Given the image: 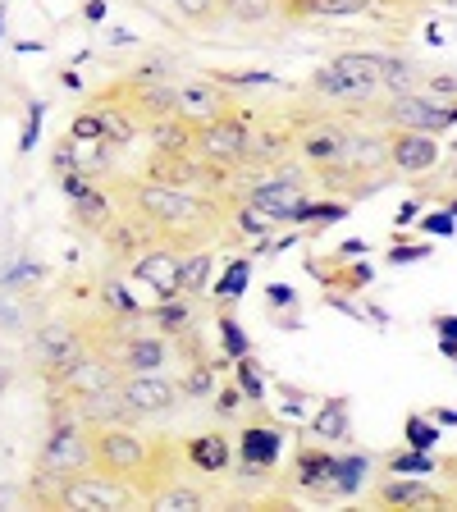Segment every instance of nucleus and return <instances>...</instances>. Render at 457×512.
<instances>
[{"instance_id": "nucleus-1", "label": "nucleus", "mask_w": 457, "mask_h": 512, "mask_svg": "<svg viewBox=\"0 0 457 512\" xmlns=\"http://www.w3.org/2000/svg\"><path fill=\"white\" fill-rule=\"evenodd\" d=\"M128 220L138 224L142 234H165V243H179V238H202L211 229L215 206L206 197H192L188 188H170V183H128Z\"/></svg>"}, {"instance_id": "nucleus-2", "label": "nucleus", "mask_w": 457, "mask_h": 512, "mask_svg": "<svg viewBox=\"0 0 457 512\" xmlns=\"http://www.w3.org/2000/svg\"><path fill=\"white\" fill-rule=\"evenodd\" d=\"M311 87L334 101H375L380 92V55H366V51H343L334 55L325 69H316Z\"/></svg>"}, {"instance_id": "nucleus-3", "label": "nucleus", "mask_w": 457, "mask_h": 512, "mask_svg": "<svg viewBox=\"0 0 457 512\" xmlns=\"http://www.w3.org/2000/svg\"><path fill=\"white\" fill-rule=\"evenodd\" d=\"M96 467V448H92V426H83L78 416L55 421V430L42 444V476L51 480H74L83 471Z\"/></svg>"}, {"instance_id": "nucleus-4", "label": "nucleus", "mask_w": 457, "mask_h": 512, "mask_svg": "<svg viewBox=\"0 0 457 512\" xmlns=\"http://www.w3.org/2000/svg\"><path fill=\"white\" fill-rule=\"evenodd\" d=\"M380 115L389 128H416V133H435L439 138V133H448L457 124V96L444 101V96H430V92H407V96H394Z\"/></svg>"}, {"instance_id": "nucleus-5", "label": "nucleus", "mask_w": 457, "mask_h": 512, "mask_svg": "<svg viewBox=\"0 0 457 512\" xmlns=\"http://www.w3.org/2000/svg\"><path fill=\"white\" fill-rule=\"evenodd\" d=\"M197 156H206L211 165H224V170L247 165V156H252V133H247V124H238V119H229V115L211 119V124H197Z\"/></svg>"}, {"instance_id": "nucleus-6", "label": "nucleus", "mask_w": 457, "mask_h": 512, "mask_svg": "<svg viewBox=\"0 0 457 512\" xmlns=\"http://www.w3.org/2000/svg\"><path fill=\"white\" fill-rule=\"evenodd\" d=\"M92 448H96V467L110 476H128L147 462V444L128 426H96L92 430Z\"/></svg>"}, {"instance_id": "nucleus-7", "label": "nucleus", "mask_w": 457, "mask_h": 512, "mask_svg": "<svg viewBox=\"0 0 457 512\" xmlns=\"http://www.w3.org/2000/svg\"><path fill=\"white\" fill-rule=\"evenodd\" d=\"M32 357L42 362V371L51 375V380H60V375L69 371L78 357H83V339H78V330L69 325V320H51V325H42V330H37Z\"/></svg>"}, {"instance_id": "nucleus-8", "label": "nucleus", "mask_w": 457, "mask_h": 512, "mask_svg": "<svg viewBox=\"0 0 457 512\" xmlns=\"http://www.w3.org/2000/svg\"><path fill=\"white\" fill-rule=\"evenodd\" d=\"M247 197H252V211H261L266 220H293V215H298V206L307 202V188H302V174L298 170H279L275 179L256 183Z\"/></svg>"}, {"instance_id": "nucleus-9", "label": "nucleus", "mask_w": 457, "mask_h": 512, "mask_svg": "<svg viewBox=\"0 0 457 512\" xmlns=\"http://www.w3.org/2000/svg\"><path fill=\"white\" fill-rule=\"evenodd\" d=\"M119 394H124V403L138 412V421H147V416L174 412V403H179V384H170L160 371H151V375H124V380H119Z\"/></svg>"}, {"instance_id": "nucleus-10", "label": "nucleus", "mask_w": 457, "mask_h": 512, "mask_svg": "<svg viewBox=\"0 0 457 512\" xmlns=\"http://www.w3.org/2000/svg\"><path fill=\"white\" fill-rule=\"evenodd\" d=\"M384 165H394V147L384 133H352L348 151L334 170H320V174H380Z\"/></svg>"}, {"instance_id": "nucleus-11", "label": "nucleus", "mask_w": 457, "mask_h": 512, "mask_svg": "<svg viewBox=\"0 0 457 512\" xmlns=\"http://www.w3.org/2000/svg\"><path fill=\"white\" fill-rule=\"evenodd\" d=\"M119 380H124V366L119 362H110V357H87L83 352L55 384H64V394L78 398V394H96V389H115Z\"/></svg>"}, {"instance_id": "nucleus-12", "label": "nucleus", "mask_w": 457, "mask_h": 512, "mask_svg": "<svg viewBox=\"0 0 457 512\" xmlns=\"http://www.w3.org/2000/svg\"><path fill=\"white\" fill-rule=\"evenodd\" d=\"M74 416L83 421V426H133L138 421V412L124 403V394L115 389H96V394H78L74 398Z\"/></svg>"}, {"instance_id": "nucleus-13", "label": "nucleus", "mask_w": 457, "mask_h": 512, "mask_svg": "<svg viewBox=\"0 0 457 512\" xmlns=\"http://www.w3.org/2000/svg\"><path fill=\"white\" fill-rule=\"evenodd\" d=\"M348 138L352 133L343 124H316L298 138V156L307 165H316V170H334L343 160V151H348Z\"/></svg>"}, {"instance_id": "nucleus-14", "label": "nucleus", "mask_w": 457, "mask_h": 512, "mask_svg": "<svg viewBox=\"0 0 457 512\" xmlns=\"http://www.w3.org/2000/svg\"><path fill=\"white\" fill-rule=\"evenodd\" d=\"M389 147H394V165L403 174H426V170H435V160H439L435 133H416V128H394Z\"/></svg>"}, {"instance_id": "nucleus-15", "label": "nucleus", "mask_w": 457, "mask_h": 512, "mask_svg": "<svg viewBox=\"0 0 457 512\" xmlns=\"http://www.w3.org/2000/svg\"><path fill=\"white\" fill-rule=\"evenodd\" d=\"M179 266H183V256H174L170 247H151L147 256H138L133 275H138L147 288H156L160 302H170V298H183L179 293Z\"/></svg>"}, {"instance_id": "nucleus-16", "label": "nucleus", "mask_w": 457, "mask_h": 512, "mask_svg": "<svg viewBox=\"0 0 457 512\" xmlns=\"http://www.w3.org/2000/svg\"><path fill=\"white\" fill-rule=\"evenodd\" d=\"M224 115V92L211 78H192V83L179 87V119L188 124H211V119Z\"/></svg>"}, {"instance_id": "nucleus-17", "label": "nucleus", "mask_w": 457, "mask_h": 512, "mask_svg": "<svg viewBox=\"0 0 457 512\" xmlns=\"http://www.w3.org/2000/svg\"><path fill=\"white\" fill-rule=\"evenodd\" d=\"M60 503H69V508H124L128 494L115 490L110 480H96V476H74L69 485L60 490Z\"/></svg>"}, {"instance_id": "nucleus-18", "label": "nucleus", "mask_w": 457, "mask_h": 512, "mask_svg": "<svg viewBox=\"0 0 457 512\" xmlns=\"http://www.w3.org/2000/svg\"><path fill=\"white\" fill-rule=\"evenodd\" d=\"M165 362H170V348H165V339H147V334L128 339L124 352H119V366H124V375H151V371H160Z\"/></svg>"}, {"instance_id": "nucleus-19", "label": "nucleus", "mask_w": 457, "mask_h": 512, "mask_svg": "<svg viewBox=\"0 0 457 512\" xmlns=\"http://www.w3.org/2000/svg\"><path fill=\"white\" fill-rule=\"evenodd\" d=\"M380 83H384V92L407 96V92H421L426 78H421V69H416L412 60H403V55H380Z\"/></svg>"}, {"instance_id": "nucleus-20", "label": "nucleus", "mask_w": 457, "mask_h": 512, "mask_svg": "<svg viewBox=\"0 0 457 512\" xmlns=\"http://www.w3.org/2000/svg\"><path fill=\"white\" fill-rule=\"evenodd\" d=\"M384 503H403V508H435V503H444V494H435L430 485H421V480H389L380 490Z\"/></svg>"}, {"instance_id": "nucleus-21", "label": "nucleus", "mask_w": 457, "mask_h": 512, "mask_svg": "<svg viewBox=\"0 0 457 512\" xmlns=\"http://www.w3.org/2000/svg\"><path fill=\"white\" fill-rule=\"evenodd\" d=\"M279 458V435L266 426H252L243 430V462L247 467H275Z\"/></svg>"}, {"instance_id": "nucleus-22", "label": "nucleus", "mask_w": 457, "mask_h": 512, "mask_svg": "<svg viewBox=\"0 0 457 512\" xmlns=\"http://www.w3.org/2000/svg\"><path fill=\"white\" fill-rule=\"evenodd\" d=\"M211 270H215V256L211 252H192L188 261L179 266V293L183 298H197L211 288Z\"/></svg>"}, {"instance_id": "nucleus-23", "label": "nucleus", "mask_w": 457, "mask_h": 512, "mask_svg": "<svg viewBox=\"0 0 457 512\" xmlns=\"http://www.w3.org/2000/svg\"><path fill=\"white\" fill-rule=\"evenodd\" d=\"M220 10L229 14L243 28H256V23H270L279 14V0H220Z\"/></svg>"}, {"instance_id": "nucleus-24", "label": "nucleus", "mask_w": 457, "mask_h": 512, "mask_svg": "<svg viewBox=\"0 0 457 512\" xmlns=\"http://www.w3.org/2000/svg\"><path fill=\"white\" fill-rule=\"evenodd\" d=\"M288 10L320 14V19H348V14L371 10V0H288Z\"/></svg>"}, {"instance_id": "nucleus-25", "label": "nucleus", "mask_w": 457, "mask_h": 512, "mask_svg": "<svg viewBox=\"0 0 457 512\" xmlns=\"http://www.w3.org/2000/svg\"><path fill=\"white\" fill-rule=\"evenodd\" d=\"M188 458L202 471H224L229 467V444H224L220 435H202V439H192L188 444Z\"/></svg>"}, {"instance_id": "nucleus-26", "label": "nucleus", "mask_w": 457, "mask_h": 512, "mask_svg": "<svg viewBox=\"0 0 457 512\" xmlns=\"http://www.w3.org/2000/svg\"><path fill=\"white\" fill-rule=\"evenodd\" d=\"M74 215H78V224L83 229H110V197H101V192H92L87 188L83 197H78V206H74Z\"/></svg>"}, {"instance_id": "nucleus-27", "label": "nucleus", "mask_w": 457, "mask_h": 512, "mask_svg": "<svg viewBox=\"0 0 457 512\" xmlns=\"http://www.w3.org/2000/svg\"><path fill=\"white\" fill-rule=\"evenodd\" d=\"M288 147H293V138L288 133H252V156L256 165H275V160L288 156Z\"/></svg>"}, {"instance_id": "nucleus-28", "label": "nucleus", "mask_w": 457, "mask_h": 512, "mask_svg": "<svg viewBox=\"0 0 457 512\" xmlns=\"http://www.w3.org/2000/svg\"><path fill=\"white\" fill-rule=\"evenodd\" d=\"M316 435H325V439H343V435H348V403H343V398H334V403L316 416Z\"/></svg>"}, {"instance_id": "nucleus-29", "label": "nucleus", "mask_w": 457, "mask_h": 512, "mask_svg": "<svg viewBox=\"0 0 457 512\" xmlns=\"http://www.w3.org/2000/svg\"><path fill=\"white\" fill-rule=\"evenodd\" d=\"M151 320H156L160 330H170V334H179V330H188V320H192V311H188V302H160L156 311H151Z\"/></svg>"}, {"instance_id": "nucleus-30", "label": "nucleus", "mask_w": 457, "mask_h": 512, "mask_svg": "<svg viewBox=\"0 0 457 512\" xmlns=\"http://www.w3.org/2000/svg\"><path fill=\"white\" fill-rule=\"evenodd\" d=\"M101 119H106V142H133V133H138V124H133V115L124 106L101 110Z\"/></svg>"}, {"instance_id": "nucleus-31", "label": "nucleus", "mask_w": 457, "mask_h": 512, "mask_svg": "<svg viewBox=\"0 0 457 512\" xmlns=\"http://www.w3.org/2000/svg\"><path fill=\"white\" fill-rule=\"evenodd\" d=\"M407 444L412 448H435L439 444V421H426V416H407Z\"/></svg>"}, {"instance_id": "nucleus-32", "label": "nucleus", "mask_w": 457, "mask_h": 512, "mask_svg": "<svg viewBox=\"0 0 457 512\" xmlns=\"http://www.w3.org/2000/svg\"><path fill=\"white\" fill-rule=\"evenodd\" d=\"M69 142H106V119L101 115H78L69 124Z\"/></svg>"}, {"instance_id": "nucleus-33", "label": "nucleus", "mask_w": 457, "mask_h": 512, "mask_svg": "<svg viewBox=\"0 0 457 512\" xmlns=\"http://www.w3.org/2000/svg\"><path fill=\"white\" fill-rule=\"evenodd\" d=\"M174 10H179L188 23H211L215 14H224L220 0H174Z\"/></svg>"}, {"instance_id": "nucleus-34", "label": "nucleus", "mask_w": 457, "mask_h": 512, "mask_svg": "<svg viewBox=\"0 0 457 512\" xmlns=\"http://www.w3.org/2000/svg\"><path fill=\"white\" fill-rule=\"evenodd\" d=\"M243 288H247V261H234V266L224 270V279H220V288H215V293H220L224 302H234Z\"/></svg>"}, {"instance_id": "nucleus-35", "label": "nucleus", "mask_w": 457, "mask_h": 512, "mask_svg": "<svg viewBox=\"0 0 457 512\" xmlns=\"http://www.w3.org/2000/svg\"><path fill=\"white\" fill-rule=\"evenodd\" d=\"M220 339H224V352L229 357H247V339H243V330H238V320L234 316H220Z\"/></svg>"}, {"instance_id": "nucleus-36", "label": "nucleus", "mask_w": 457, "mask_h": 512, "mask_svg": "<svg viewBox=\"0 0 457 512\" xmlns=\"http://www.w3.org/2000/svg\"><path fill=\"white\" fill-rule=\"evenodd\" d=\"M156 508H165V512H179V508H202V494L197 490H170V494H160L156 499Z\"/></svg>"}, {"instance_id": "nucleus-37", "label": "nucleus", "mask_w": 457, "mask_h": 512, "mask_svg": "<svg viewBox=\"0 0 457 512\" xmlns=\"http://www.w3.org/2000/svg\"><path fill=\"white\" fill-rule=\"evenodd\" d=\"M389 467H394L398 476H403V471H430V467H435V462H430V453H426V448H412V453H398V458L389 462Z\"/></svg>"}, {"instance_id": "nucleus-38", "label": "nucleus", "mask_w": 457, "mask_h": 512, "mask_svg": "<svg viewBox=\"0 0 457 512\" xmlns=\"http://www.w3.org/2000/svg\"><path fill=\"white\" fill-rule=\"evenodd\" d=\"M238 380H243V394H247V398H256V403H261V394H266V384H261V375H256L252 366L243 362V357H238Z\"/></svg>"}, {"instance_id": "nucleus-39", "label": "nucleus", "mask_w": 457, "mask_h": 512, "mask_svg": "<svg viewBox=\"0 0 457 512\" xmlns=\"http://www.w3.org/2000/svg\"><path fill=\"white\" fill-rule=\"evenodd\" d=\"M211 394V375H206V366H197V371L183 380V398H206Z\"/></svg>"}, {"instance_id": "nucleus-40", "label": "nucleus", "mask_w": 457, "mask_h": 512, "mask_svg": "<svg viewBox=\"0 0 457 512\" xmlns=\"http://www.w3.org/2000/svg\"><path fill=\"white\" fill-rule=\"evenodd\" d=\"M426 92H430V96H444V101H453V96H457V78H453V74H430V78H426Z\"/></svg>"}, {"instance_id": "nucleus-41", "label": "nucleus", "mask_w": 457, "mask_h": 512, "mask_svg": "<svg viewBox=\"0 0 457 512\" xmlns=\"http://www.w3.org/2000/svg\"><path fill=\"white\" fill-rule=\"evenodd\" d=\"M42 115H46V110H42V101H37V106L28 110V128H23V142H19L23 151H32V147H37V128H42Z\"/></svg>"}, {"instance_id": "nucleus-42", "label": "nucleus", "mask_w": 457, "mask_h": 512, "mask_svg": "<svg viewBox=\"0 0 457 512\" xmlns=\"http://www.w3.org/2000/svg\"><path fill=\"white\" fill-rule=\"evenodd\" d=\"M426 229H430V234H453V215H448V211H435V215L426 220Z\"/></svg>"}, {"instance_id": "nucleus-43", "label": "nucleus", "mask_w": 457, "mask_h": 512, "mask_svg": "<svg viewBox=\"0 0 457 512\" xmlns=\"http://www.w3.org/2000/svg\"><path fill=\"white\" fill-rule=\"evenodd\" d=\"M133 83H165V69L160 64H142L138 74H133Z\"/></svg>"}, {"instance_id": "nucleus-44", "label": "nucleus", "mask_w": 457, "mask_h": 512, "mask_svg": "<svg viewBox=\"0 0 457 512\" xmlns=\"http://www.w3.org/2000/svg\"><path fill=\"white\" fill-rule=\"evenodd\" d=\"M64 192H69V197H74V202H78V197H83V192H87V179H83V174H64Z\"/></svg>"}, {"instance_id": "nucleus-45", "label": "nucleus", "mask_w": 457, "mask_h": 512, "mask_svg": "<svg viewBox=\"0 0 457 512\" xmlns=\"http://www.w3.org/2000/svg\"><path fill=\"white\" fill-rule=\"evenodd\" d=\"M421 256H426V247H398V252H389V261L403 266V261H421Z\"/></svg>"}, {"instance_id": "nucleus-46", "label": "nucleus", "mask_w": 457, "mask_h": 512, "mask_svg": "<svg viewBox=\"0 0 457 512\" xmlns=\"http://www.w3.org/2000/svg\"><path fill=\"white\" fill-rule=\"evenodd\" d=\"M435 330H439V339H457V316H439Z\"/></svg>"}, {"instance_id": "nucleus-47", "label": "nucleus", "mask_w": 457, "mask_h": 512, "mask_svg": "<svg viewBox=\"0 0 457 512\" xmlns=\"http://www.w3.org/2000/svg\"><path fill=\"white\" fill-rule=\"evenodd\" d=\"M238 403H243V394H238V389H220V412H234Z\"/></svg>"}, {"instance_id": "nucleus-48", "label": "nucleus", "mask_w": 457, "mask_h": 512, "mask_svg": "<svg viewBox=\"0 0 457 512\" xmlns=\"http://www.w3.org/2000/svg\"><path fill=\"white\" fill-rule=\"evenodd\" d=\"M270 302H293V288H288V284H270Z\"/></svg>"}, {"instance_id": "nucleus-49", "label": "nucleus", "mask_w": 457, "mask_h": 512, "mask_svg": "<svg viewBox=\"0 0 457 512\" xmlns=\"http://www.w3.org/2000/svg\"><path fill=\"white\" fill-rule=\"evenodd\" d=\"M444 188H457V160H453V165H448V170H444Z\"/></svg>"}, {"instance_id": "nucleus-50", "label": "nucleus", "mask_w": 457, "mask_h": 512, "mask_svg": "<svg viewBox=\"0 0 457 512\" xmlns=\"http://www.w3.org/2000/svg\"><path fill=\"white\" fill-rule=\"evenodd\" d=\"M0 37H5V5H0Z\"/></svg>"}, {"instance_id": "nucleus-51", "label": "nucleus", "mask_w": 457, "mask_h": 512, "mask_svg": "<svg viewBox=\"0 0 457 512\" xmlns=\"http://www.w3.org/2000/svg\"><path fill=\"white\" fill-rule=\"evenodd\" d=\"M0 320H5V302H0Z\"/></svg>"}, {"instance_id": "nucleus-52", "label": "nucleus", "mask_w": 457, "mask_h": 512, "mask_svg": "<svg viewBox=\"0 0 457 512\" xmlns=\"http://www.w3.org/2000/svg\"><path fill=\"white\" fill-rule=\"evenodd\" d=\"M453 151H457V142H453Z\"/></svg>"}]
</instances>
